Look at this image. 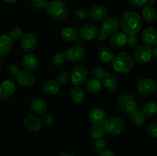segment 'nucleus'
Listing matches in <instances>:
<instances>
[{"mask_svg": "<svg viewBox=\"0 0 157 156\" xmlns=\"http://www.w3.org/2000/svg\"><path fill=\"white\" fill-rule=\"evenodd\" d=\"M0 86H1L2 93L9 96L13 94L16 90L15 83L12 80H6L2 81Z\"/></svg>", "mask_w": 157, "mask_h": 156, "instance_id": "nucleus-30", "label": "nucleus"}, {"mask_svg": "<svg viewBox=\"0 0 157 156\" xmlns=\"http://www.w3.org/2000/svg\"><path fill=\"white\" fill-rule=\"evenodd\" d=\"M98 29L96 25L91 23L84 24L79 29L78 35L84 41H92L98 37Z\"/></svg>", "mask_w": 157, "mask_h": 156, "instance_id": "nucleus-10", "label": "nucleus"}, {"mask_svg": "<svg viewBox=\"0 0 157 156\" xmlns=\"http://www.w3.org/2000/svg\"><path fill=\"white\" fill-rule=\"evenodd\" d=\"M31 110L35 114L41 115L44 114L47 111V104L41 98H35L32 100L30 103Z\"/></svg>", "mask_w": 157, "mask_h": 156, "instance_id": "nucleus-23", "label": "nucleus"}, {"mask_svg": "<svg viewBox=\"0 0 157 156\" xmlns=\"http://www.w3.org/2000/svg\"><path fill=\"white\" fill-rule=\"evenodd\" d=\"M90 73L94 76V78L101 80L105 76L107 73V70L101 66H94L91 68Z\"/></svg>", "mask_w": 157, "mask_h": 156, "instance_id": "nucleus-33", "label": "nucleus"}, {"mask_svg": "<svg viewBox=\"0 0 157 156\" xmlns=\"http://www.w3.org/2000/svg\"><path fill=\"white\" fill-rule=\"evenodd\" d=\"M111 65L115 72L121 74H126L134 67V60L127 52H121L114 56Z\"/></svg>", "mask_w": 157, "mask_h": 156, "instance_id": "nucleus-2", "label": "nucleus"}, {"mask_svg": "<svg viewBox=\"0 0 157 156\" xmlns=\"http://www.w3.org/2000/svg\"><path fill=\"white\" fill-rule=\"evenodd\" d=\"M127 35L124 32L117 31L111 35L110 38V44L112 47L116 48H121L127 44Z\"/></svg>", "mask_w": 157, "mask_h": 156, "instance_id": "nucleus-17", "label": "nucleus"}, {"mask_svg": "<svg viewBox=\"0 0 157 156\" xmlns=\"http://www.w3.org/2000/svg\"><path fill=\"white\" fill-rule=\"evenodd\" d=\"M98 39L100 40V41H105L106 39H107V35H106V34H104V32H100V33H98Z\"/></svg>", "mask_w": 157, "mask_h": 156, "instance_id": "nucleus-46", "label": "nucleus"}, {"mask_svg": "<svg viewBox=\"0 0 157 156\" xmlns=\"http://www.w3.org/2000/svg\"><path fill=\"white\" fill-rule=\"evenodd\" d=\"M71 99L75 104H80L84 101V93L80 87H75L71 90Z\"/></svg>", "mask_w": 157, "mask_h": 156, "instance_id": "nucleus-29", "label": "nucleus"}, {"mask_svg": "<svg viewBox=\"0 0 157 156\" xmlns=\"http://www.w3.org/2000/svg\"><path fill=\"white\" fill-rule=\"evenodd\" d=\"M66 61H67V59H66L64 52L57 53L52 58V63H53L54 66H55L56 67H60L64 65L65 64Z\"/></svg>", "mask_w": 157, "mask_h": 156, "instance_id": "nucleus-35", "label": "nucleus"}, {"mask_svg": "<svg viewBox=\"0 0 157 156\" xmlns=\"http://www.w3.org/2000/svg\"><path fill=\"white\" fill-rule=\"evenodd\" d=\"M19 67L16 64H11L7 67L8 73L12 76H16L17 73L19 72Z\"/></svg>", "mask_w": 157, "mask_h": 156, "instance_id": "nucleus-42", "label": "nucleus"}, {"mask_svg": "<svg viewBox=\"0 0 157 156\" xmlns=\"http://www.w3.org/2000/svg\"><path fill=\"white\" fill-rule=\"evenodd\" d=\"M16 79L18 84L23 87H31L35 83V78L32 72L25 69L19 70L16 75Z\"/></svg>", "mask_w": 157, "mask_h": 156, "instance_id": "nucleus-13", "label": "nucleus"}, {"mask_svg": "<svg viewBox=\"0 0 157 156\" xmlns=\"http://www.w3.org/2000/svg\"><path fill=\"white\" fill-rule=\"evenodd\" d=\"M103 85L108 92H114L118 88V80L113 73H108L103 78Z\"/></svg>", "mask_w": 157, "mask_h": 156, "instance_id": "nucleus-20", "label": "nucleus"}, {"mask_svg": "<svg viewBox=\"0 0 157 156\" xmlns=\"http://www.w3.org/2000/svg\"><path fill=\"white\" fill-rule=\"evenodd\" d=\"M4 1L8 3H15L16 2H18V0H4Z\"/></svg>", "mask_w": 157, "mask_h": 156, "instance_id": "nucleus-52", "label": "nucleus"}, {"mask_svg": "<svg viewBox=\"0 0 157 156\" xmlns=\"http://www.w3.org/2000/svg\"><path fill=\"white\" fill-rule=\"evenodd\" d=\"M30 3L35 9L38 10H44L48 6V0H30Z\"/></svg>", "mask_w": 157, "mask_h": 156, "instance_id": "nucleus-37", "label": "nucleus"}, {"mask_svg": "<svg viewBox=\"0 0 157 156\" xmlns=\"http://www.w3.org/2000/svg\"><path fill=\"white\" fill-rule=\"evenodd\" d=\"M70 80V74L66 71H62L59 73L57 76L55 80L60 84V85H64L67 84Z\"/></svg>", "mask_w": 157, "mask_h": 156, "instance_id": "nucleus-38", "label": "nucleus"}, {"mask_svg": "<svg viewBox=\"0 0 157 156\" xmlns=\"http://www.w3.org/2000/svg\"><path fill=\"white\" fill-rule=\"evenodd\" d=\"M130 4L136 8L144 7L147 4V0H129Z\"/></svg>", "mask_w": 157, "mask_h": 156, "instance_id": "nucleus-44", "label": "nucleus"}, {"mask_svg": "<svg viewBox=\"0 0 157 156\" xmlns=\"http://www.w3.org/2000/svg\"><path fill=\"white\" fill-rule=\"evenodd\" d=\"M38 45V41L36 37L32 34H26L21 38L20 46L21 48L27 53H31L35 50Z\"/></svg>", "mask_w": 157, "mask_h": 156, "instance_id": "nucleus-14", "label": "nucleus"}, {"mask_svg": "<svg viewBox=\"0 0 157 156\" xmlns=\"http://www.w3.org/2000/svg\"><path fill=\"white\" fill-rule=\"evenodd\" d=\"M86 88L88 92L93 94H97L99 93L102 89V83L101 80L96 78H90L87 81Z\"/></svg>", "mask_w": 157, "mask_h": 156, "instance_id": "nucleus-28", "label": "nucleus"}, {"mask_svg": "<svg viewBox=\"0 0 157 156\" xmlns=\"http://www.w3.org/2000/svg\"><path fill=\"white\" fill-rule=\"evenodd\" d=\"M21 65L24 67L25 70L33 71L38 67V58L32 54H26L21 60Z\"/></svg>", "mask_w": 157, "mask_h": 156, "instance_id": "nucleus-19", "label": "nucleus"}, {"mask_svg": "<svg viewBox=\"0 0 157 156\" xmlns=\"http://www.w3.org/2000/svg\"><path fill=\"white\" fill-rule=\"evenodd\" d=\"M119 25L127 35H137L143 27L142 18L137 12L129 11L121 17Z\"/></svg>", "mask_w": 157, "mask_h": 156, "instance_id": "nucleus-1", "label": "nucleus"}, {"mask_svg": "<svg viewBox=\"0 0 157 156\" xmlns=\"http://www.w3.org/2000/svg\"><path fill=\"white\" fill-rule=\"evenodd\" d=\"M75 41V43H76V45L83 46V44H84V40L82 38H81L80 36H78Z\"/></svg>", "mask_w": 157, "mask_h": 156, "instance_id": "nucleus-47", "label": "nucleus"}, {"mask_svg": "<svg viewBox=\"0 0 157 156\" xmlns=\"http://www.w3.org/2000/svg\"><path fill=\"white\" fill-rule=\"evenodd\" d=\"M117 105L122 113L128 114L137 106V100L133 95L121 93L117 96Z\"/></svg>", "mask_w": 157, "mask_h": 156, "instance_id": "nucleus-4", "label": "nucleus"}, {"mask_svg": "<svg viewBox=\"0 0 157 156\" xmlns=\"http://www.w3.org/2000/svg\"><path fill=\"white\" fill-rule=\"evenodd\" d=\"M147 133L152 138L157 137V122H153L150 124L147 128Z\"/></svg>", "mask_w": 157, "mask_h": 156, "instance_id": "nucleus-41", "label": "nucleus"}, {"mask_svg": "<svg viewBox=\"0 0 157 156\" xmlns=\"http://www.w3.org/2000/svg\"><path fill=\"white\" fill-rule=\"evenodd\" d=\"M69 74L71 83L76 87H80L85 84L88 77L87 69L83 65L75 66Z\"/></svg>", "mask_w": 157, "mask_h": 156, "instance_id": "nucleus-6", "label": "nucleus"}, {"mask_svg": "<svg viewBox=\"0 0 157 156\" xmlns=\"http://www.w3.org/2000/svg\"><path fill=\"white\" fill-rule=\"evenodd\" d=\"M2 94V90H1V86H0V96H1Z\"/></svg>", "mask_w": 157, "mask_h": 156, "instance_id": "nucleus-53", "label": "nucleus"}, {"mask_svg": "<svg viewBox=\"0 0 157 156\" xmlns=\"http://www.w3.org/2000/svg\"><path fill=\"white\" fill-rule=\"evenodd\" d=\"M59 156H74V155L72 154H71V153L67 152V151H62V152L59 154Z\"/></svg>", "mask_w": 157, "mask_h": 156, "instance_id": "nucleus-50", "label": "nucleus"}, {"mask_svg": "<svg viewBox=\"0 0 157 156\" xmlns=\"http://www.w3.org/2000/svg\"><path fill=\"white\" fill-rule=\"evenodd\" d=\"M45 10L52 19L61 21L66 19L68 15V9L61 1H52L48 3Z\"/></svg>", "mask_w": 157, "mask_h": 156, "instance_id": "nucleus-3", "label": "nucleus"}, {"mask_svg": "<svg viewBox=\"0 0 157 156\" xmlns=\"http://www.w3.org/2000/svg\"><path fill=\"white\" fill-rule=\"evenodd\" d=\"M156 0H147V3L149 6H153V5L156 4Z\"/></svg>", "mask_w": 157, "mask_h": 156, "instance_id": "nucleus-51", "label": "nucleus"}, {"mask_svg": "<svg viewBox=\"0 0 157 156\" xmlns=\"http://www.w3.org/2000/svg\"><path fill=\"white\" fill-rule=\"evenodd\" d=\"M24 125L27 129L32 132H37L41 129L42 126V122L39 118L30 114L25 117Z\"/></svg>", "mask_w": 157, "mask_h": 156, "instance_id": "nucleus-18", "label": "nucleus"}, {"mask_svg": "<svg viewBox=\"0 0 157 156\" xmlns=\"http://www.w3.org/2000/svg\"><path fill=\"white\" fill-rule=\"evenodd\" d=\"M138 92L144 96H151L157 90V83L151 78H141L136 82Z\"/></svg>", "mask_w": 157, "mask_h": 156, "instance_id": "nucleus-7", "label": "nucleus"}, {"mask_svg": "<svg viewBox=\"0 0 157 156\" xmlns=\"http://www.w3.org/2000/svg\"><path fill=\"white\" fill-rule=\"evenodd\" d=\"M103 126L106 132L112 136H119L122 134L125 129V125L122 119L113 116L106 118Z\"/></svg>", "mask_w": 157, "mask_h": 156, "instance_id": "nucleus-5", "label": "nucleus"}, {"mask_svg": "<svg viewBox=\"0 0 157 156\" xmlns=\"http://www.w3.org/2000/svg\"><path fill=\"white\" fill-rule=\"evenodd\" d=\"M100 156H116V154L110 150H104L100 153Z\"/></svg>", "mask_w": 157, "mask_h": 156, "instance_id": "nucleus-45", "label": "nucleus"}, {"mask_svg": "<svg viewBox=\"0 0 157 156\" xmlns=\"http://www.w3.org/2000/svg\"><path fill=\"white\" fill-rule=\"evenodd\" d=\"M87 55V49L81 45H74L69 47L65 52L67 61L71 63L81 62Z\"/></svg>", "mask_w": 157, "mask_h": 156, "instance_id": "nucleus-8", "label": "nucleus"}, {"mask_svg": "<svg viewBox=\"0 0 157 156\" xmlns=\"http://www.w3.org/2000/svg\"><path fill=\"white\" fill-rule=\"evenodd\" d=\"M105 133L103 125H94L89 129V136L94 140L103 138Z\"/></svg>", "mask_w": 157, "mask_h": 156, "instance_id": "nucleus-31", "label": "nucleus"}, {"mask_svg": "<svg viewBox=\"0 0 157 156\" xmlns=\"http://www.w3.org/2000/svg\"><path fill=\"white\" fill-rule=\"evenodd\" d=\"M140 39L137 35H127V44L130 46L131 48H136L139 45Z\"/></svg>", "mask_w": 157, "mask_h": 156, "instance_id": "nucleus-39", "label": "nucleus"}, {"mask_svg": "<svg viewBox=\"0 0 157 156\" xmlns=\"http://www.w3.org/2000/svg\"><path fill=\"white\" fill-rule=\"evenodd\" d=\"M9 96H7V95H5L2 93L1 96H0V100L2 101V102H6V101L9 100Z\"/></svg>", "mask_w": 157, "mask_h": 156, "instance_id": "nucleus-49", "label": "nucleus"}, {"mask_svg": "<svg viewBox=\"0 0 157 156\" xmlns=\"http://www.w3.org/2000/svg\"><path fill=\"white\" fill-rule=\"evenodd\" d=\"M98 58L101 62L104 64H110L112 62L113 58H114V54L113 50L109 47H103L98 50Z\"/></svg>", "mask_w": 157, "mask_h": 156, "instance_id": "nucleus-25", "label": "nucleus"}, {"mask_svg": "<svg viewBox=\"0 0 157 156\" xmlns=\"http://www.w3.org/2000/svg\"><path fill=\"white\" fill-rule=\"evenodd\" d=\"M13 41L7 35H0V57L6 56L10 53Z\"/></svg>", "mask_w": 157, "mask_h": 156, "instance_id": "nucleus-21", "label": "nucleus"}, {"mask_svg": "<svg viewBox=\"0 0 157 156\" xmlns=\"http://www.w3.org/2000/svg\"><path fill=\"white\" fill-rule=\"evenodd\" d=\"M88 117L90 122L94 125H103L107 118V113L104 109L94 107L90 111Z\"/></svg>", "mask_w": 157, "mask_h": 156, "instance_id": "nucleus-16", "label": "nucleus"}, {"mask_svg": "<svg viewBox=\"0 0 157 156\" xmlns=\"http://www.w3.org/2000/svg\"><path fill=\"white\" fill-rule=\"evenodd\" d=\"M61 85L55 80H48L44 81L42 86V90L48 95H55L59 92Z\"/></svg>", "mask_w": 157, "mask_h": 156, "instance_id": "nucleus-24", "label": "nucleus"}, {"mask_svg": "<svg viewBox=\"0 0 157 156\" xmlns=\"http://www.w3.org/2000/svg\"><path fill=\"white\" fill-rule=\"evenodd\" d=\"M55 121V117L52 113H46L42 116V119H41V122L44 124V125H51Z\"/></svg>", "mask_w": 157, "mask_h": 156, "instance_id": "nucleus-43", "label": "nucleus"}, {"mask_svg": "<svg viewBox=\"0 0 157 156\" xmlns=\"http://www.w3.org/2000/svg\"><path fill=\"white\" fill-rule=\"evenodd\" d=\"M52 1H61V0H52Z\"/></svg>", "mask_w": 157, "mask_h": 156, "instance_id": "nucleus-55", "label": "nucleus"}, {"mask_svg": "<svg viewBox=\"0 0 157 156\" xmlns=\"http://www.w3.org/2000/svg\"><path fill=\"white\" fill-rule=\"evenodd\" d=\"M1 67H2V63H1V61H0V69H1Z\"/></svg>", "mask_w": 157, "mask_h": 156, "instance_id": "nucleus-54", "label": "nucleus"}, {"mask_svg": "<svg viewBox=\"0 0 157 156\" xmlns=\"http://www.w3.org/2000/svg\"><path fill=\"white\" fill-rule=\"evenodd\" d=\"M142 17L145 22L148 24L154 23L157 19V11L153 6H144L142 11Z\"/></svg>", "mask_w": 157, "mask_h": 156, "instance_id": "nucleus-22", "label": "nucleus"}, {"mask_svg": "<svg viewBox=\"0 0 157 156\" xmlns=\"http://www.w3.org/2000/svg\"><path fill=\"white\" fill-rule=\"evenodd\" d=\"M61 35L62 39L67 42H73L79 36L78 31L73 27L64 28L61 32Z\"/></svg>", "mask_w": 157, "mask_h": 156, "instance_id": "nucleus-27", "label": "nucleus"}, {"mask_svg": "<svg viewBox=\"0 0 157 156\" xmlns=\"http://www.w3.org/2000/svg\"><path fill=\"white\" fill-rule=\"evenodd\" d=\"M92 150L95 153H101L104 150H105L107 147V141L104 139H96L94 142L92 143Z\"/></svg>", "mask_w": 157, "mask_h": 156, "instance_id": "nucleus-34", "label": "nucleus"}, {"mask_svg": "<svg viewBox=\"0 0 157 156\" xmlns=\"http://www.w3.org/2000/svg\"><path fill=\"white\" fill-rule=\"evenodd\" d=\"M75 15L77 18H79L81 20L86 19L88 18V10L84 7H80L76 9Z\"/></svg>", "mask_w": 157, "mask_h": 156, "instance_id": "nucleus-40", "label": "nucleus"}, {"mask_svg": "<svg viewBox=\"0 0 157 156\" xmlns=\"http://www.w3.org/2000/svg\"><path fill=\"white\" fill-rule=\"evenodd\" d=\"M141 40L144 45L153 47L157 43V33L154 28L147 27L143 30L141 33Z\"/></svg>", "mask_w": 157, "mask_h": 156, "instance_id": "nucleus-11", "label": "nucleus"}, {"mask_svg": "<svg viewBox=\"0 0 157 156\" xmlns=\"http://www.w3.org/2000/svg\"><path fill=\"white\" fill-rule=\"evenodd\" d=\"M157 111V105L156 102H147L143 106L142 108V113L143 114L147 117H150V116H153L156 115Z\"/></svg>", "mask_w": 157, "mask_h": 156, "instance_id": "nucleus-32", "label": "nucleus"}, {"mask_svg": "<svg viewBox=\"0 0 157 156\" xmlns=\"http://www.w3.org/2000/svg\"><path fill=\"white\" fill-rule=\"evenodd\" d=\"M107 16V10L104 6L97 5L88 11V17L95 22H101Z\"/></svg>", "mask_w": 157, "mask_h": 156, "instance_id": "nucleus-15", "label": "nucleus"}, {"mask_svg": "<svg viewBox=\"0 0 157 156\" xmlns=\"http://www.w3.org/2000/svg\"><path fill=\"white\" fill-rule=\"evenodd\" d=\"M9 36L12 41H16L21 39L23 36V32L19 28H14L9 32Z\"/></svg>", "mask_w": 157, "mask_h": 156, "instance_id": "nucleus-36", "label": "nucleus"}, {"mask_svg": "<svg viewBox=\"0 0 157 156\" xmlns=\"http://www.w3.org/2000/svg\"><path fill=\"white\" fill-rule=\"evenodd\" d=\"M153 48H151V50H152V55H153V57H154V58H156L157 57V45L153 46Z\"/></svg>", "mask_w": 157, "mask_h": 156, "instance_id": "nucleus-48", "label": "nucleus"}, {"mask_svg": "<svg viewBox=\"0 0 157 156\" xmlns=\"http://www.w3.org/2000/svg\"><path fill=\"white\" fill-rule=\"evenodd\" d=\"M128 114L129 116H130V120L136 125L140 126V125H143L146 122V116L143 114L142 112L137 107L132 110L131 112H130Z\"/></svg>", "mask_w": 157, "mask_h": 156, "instance_id": "nucleus-26", "label": "nucleus"}, {"mask_svg": "<svg viewBox=\"0 0 157 156\" xmlns=\"http://www.w3.org/2000/svg\"><path fill=\"white\" fill-rule=\"evenodd\" d=\"M119 26L118 19L113 17H108L102 21L101 24V30L107 35H111L117 31Z\"/></svg>", "mask_w": 157, "mask_h": 156, "instance_id": "nucleus-12", "label": "nucleus"}, {"mask_svg": "<svg viewBox=\"0 0 157 156\" xmlns=\"http://www.w3.org/2000/svg\"><path fill=\"white\" fill-rule=\"evenodd\" d=\"M153 58L152 55L151 47L147 45L137 46L133 52V58L134 61H136L140 64H146L148 63Z\"/></svg>", "mask_w": 157, "mask_h": 156, "instance_id": "nucleus-9", "label": "nucleus"}]
</instances>
